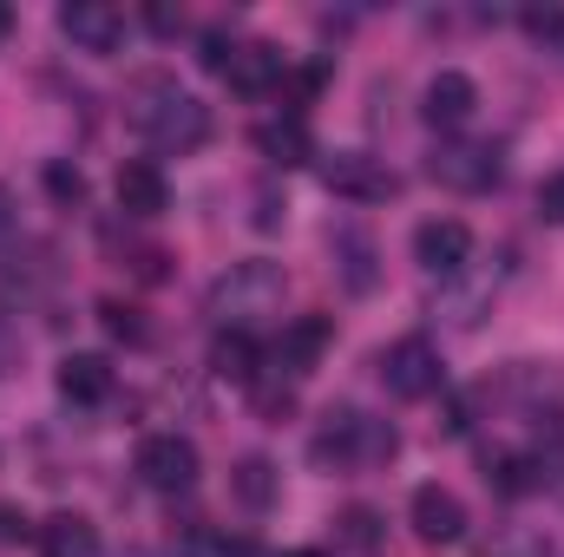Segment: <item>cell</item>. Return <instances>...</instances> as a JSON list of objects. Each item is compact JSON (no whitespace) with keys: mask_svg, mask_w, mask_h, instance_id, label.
Returning a JSON list of instances; mask_svg holds the SVG:
<instances>
[{"mask_svg":"<svg viewBox=\"0 0 564 557\" xmlns=\"http://www.w3.org/2000/svg\"><path fill=\"white\" fill-rule=\"evenodd\" d=\"M132 125L158 151H197V144L210 139V106L197 92H177L171 79H144L139 106H132Z\"/></svg>","mask_w":564,"mask_h":557,"instance_id":"obj_1","label":"cell"},{"mask_svg":"<svg viewBox=\"0 0 564 557\" xmlns=\"http://www.w3.org/2000/svg\"><path fill=\"white\" fill-rule=\"evenodd\" d=\"M394 426L381 419H361V414H328V426L315 433V459H341V466H375V459H394Z\"/></svg>","mask_w":564,"mask_h":557,"instance_id":"obj_2","label":"cell"},{"mask_svg":"<svg viewBox=\"0 0 564 557\" xmlns=\"http://www.w3.org/2000/svg\"><path fill=\"white\" fill-rule=\"evenodd\" d=\"M282 302V270L276 263H243L237 276H224L210 288V315H224L230 328H243L250 315H276Z\"/></svg>","mask_w":564,"mask_h":557,"instance_id":"obj_3","label":"cell"},{"mask_svg":"<svg viewBox=\"0 0 564 557\" xmlns=\"http://www.w3.org/2000/svg\"><path fill=\"white\" fill-rule=\"evenodd\" d=\"M322 184H328L335 197H355V204H388V197L401 190V177H394L381 157H368V151H335V157H322Z\"/></svg>","mask_w":564,"mask_h":557,"instance_id":"obj_4","label":"cell"},{"mask_svg":"<svg viewBox=\"0 0 564 557\" xmlns=\"http://www.w3.org/2000/svg\"><path fill=\"white\" fill-rule=\"evenodd\" d=\"M381 381H388V394H394V401H426V394L440 387V348L421 341V335L394 341V348L381 354Z\"/></svg>","mask_w":564,"mask_h":557,"instance_id":"obj_5","label":"cell"},{"mask_svg":"<svg viewBox=\"0 0 564 557\" xmlns=\"http://www.w3.org/2000/svg\"><path fill=\"white\" fill-rule=\"evenodd\" d=\"M139 479L151 492H191L197 485V446L184 433H151L139 446Z\"/></svg>","mask_w":564,"mask_h":557,"instance_id":"obj_6","label":"cell"},{"mask_svg":"<svg viewBox=\"0 0 564 557\" xmlns=\"http://www.w3.org/2000/svg\"><path fill=\"white\" fill-rule=\"evenodd\" d=\"M433 184H446V190H492L499 184V144H440L433 151Z\"/></svg>","mask_w":564,"mask_h":557,"instance_id":"obj_7","label":"cell"},{"mask_svg":"<svg viewBox=\"0 0 564 557\" xmlns=\"http://www.w3.org/2000/svg\"><path fill=\"white\" fill-rule=\"evenodd\" d=\"M59 33H66L79 53H112V46L126 40V13L106 7V0H73V7H59Z\"/></svg>","mask_w":564,"mask_h":557,"instance_id":"obj_8","label":"cell"},{"mask_svg":"<svg viewBox=\"0 0 564 557\" xmlns=\"http://www.w3.org/2000/svg\"><path fill=\"white\" fill-rule=\"evenodd\" d=\"M414 256H421V270H433V276H459L466 256H473V230L459 217H433V223L414 230Z\"/></svg>","mask_w":564,"mask_h":557,"instance_id":"obj_9","label":"cell"},{"mask_svg":"<svg viewBox=\"0 0 564 557\" xmlns=\"http://www.w3.org/2000/svg\"><path fill=\"white\" fill-rule=\"evenodd\" d=\"M328 315H302V321H289L282 328V341H276V354H270V368L276 374H289V381H302L315 361H322V348H328Z\"/></svg>","mask_w":564,"mask_h":557,"instance_id":"obj_10","label":"cell"},{"mask_svg":"<svg viewBox=\"0 0 564 557\" xmlns=\"http://www.w3.org/2000/svg\"><path fill=\"white\" fill-rule=\"evenodd\" d=\"M408 518H414V532H421L426 545H453V538L466 532V505H459L446 485H421L414 505H408Z\"/></svg>","mask_w":564,"mask_h":557,"instance_id":"obj_11","label":"cell"},{"mask_svg":"<svg viewBox=\"0 0 564 557\" xmlns=\"http://www.w3.org/2000/svg\"><path fill=\"white\" fill-rule=\"evenodd\" d=\"M473 106H479V86L466 73H433V86H426V125L459 132L473 119Z\"/></svg>","mask_w":564,"mask_h":557,"instance_id":"obj_12","label":"cell"},{"mask_svg":"<svg viewBox=\"0 0 564 557\" xmlns=\"http://www.w3.org/2000/svg\"><path fill=\"white\" fill-rule=\"evenodd\" d=\"M164 204H171V184H164V171H158L151 157L119 164V210H126V217H158Z\"/></svg>","mask_w":564,"mask_h":557,"instance_id":"obj_13","label":"cell"},{"mask_svg":"<svg viewBox=\"0 0 564 557\" xmlns=\"http://www.w3.org/2000/svg\"><path fill=\"white\" fill-rule=\"evenodd\" d=\"M59 394H66L73 407H99V401L112 394V361H106V354H66V361H59Z\"/></svg>","mask_w":564,"mask_h":557,"instance_id":"obj_14","label":"cell"},{"mask_svg":"<svg viewBox=\"0 0 564 557\" xmlns=\"http://www.w3.org/2000/svg\"><path fill=\"white\" fill-rule=\"evenodd\" d=\"M210 368H217V381L250 387V381L263 374V348L250 341V328H224V335L210 341Z\"/></svg>","mask_w":564,"mask_h":557,"instance_id":"obj_15","label":"cell"},{"mask_svg":"<svg viewBox=\"0 0 564 557\" xmlns=\"http://www.w3.org/2000/svg\"><path fill=\"white\" fill-rule=\"evenodd\" d=\"M282 73H289V66H282L276 46H270V40H250V46H237V59H230L224 79H230L237 92H270V86H282Z\"/></svg>","mask_w":564,"mask_h":557,"instance_id":"obj_16","label":"cell"},{"mask_svg":"<svg viewBox=\"0 0 564 557\" xmlns=\"http://www.w3.org/2000/svg\"><path fill=\"white\" fill-rule=\"evenodd\" d=\"M33 538H40V557H99V532L79 512H53Z\"/></svg>","mask_w":564,"mask_h":557,"instance_id":"obj_17","label":"cell"},{"mask_svg":"<svg viewBox=\"0 0 564 557\" xmlns=\"http://www.w3.org/2000/svg\"><path fill=\"white\" fill-rule=\"evenodd\" d=\"M257 151H263L270 164H282V171H289V164H308V157H315V144H308V125H302L295 112H289V119H270V125L257 132Z\"/></svg>","mask_w":564,"mask_h":557,"instance_id":"obj_18","label":"cell"},{"mask_svg":"<svg viewBox=\"0 0 564 557\" xmlns=\"http://www.w3.org/2000/svg\"><path fill=\"white\" fill-rule=\"evenodd\" d=\"M335 263H341V276H348L355 295H361V288H375V243H368L355 223H341V230H335Z\"/></svg>","mask_w":564,"mask_h":557,"instance_id":"obj_19","label":"cell"},{"mask_svg":"<svg viewBox=\"0 0 564 557\" xmlns=\"http://www.w3.org/2000/svg\"><path fill=\"white\" fill-rule=\"evenodd\" d=\"M237 492H243L250 505H270V492H276V479H270V459H243V466H237Z\"/></svg>","mask_w":564,"mask_h":557,"instance_id":"obj_20","label":"cell"},{"mask_svg":"<svg viewBox=\"0 0 564 557\" xmlns=\"http://www.w3.org/2000/svg\"><path fill=\"white\" fill-rule=\"evenodd\" d=\"M197 59H204L210 73H230V59H237L230 33H224V26H204V40H197Z\"/></svg>","mask_w":564,"mask_h":557,"instance_id":"obj_21","label":"cell"},{"mask_svg":"<svg viewBox=\"0 0 564 557\" xmlns=\"http://www.w3.org/2000/svg\"><path fill=\"white\" fill-rule=\"evenodd\" d=\"M99 321L119 335V341H144V321H139V308H126V302H99Z\"/></svg>","mask_w":564,"mask_h":557,"instance_id":"obj_22","label":"cell"},{"mask_svg":"<svg viewBox=\"0 0 564 557\" xmlns=\"http://www.w3.org/2000/svg\"><path fill=\"white\" fill-rule=\"evenodd\" d=\"M46 190H53L59 204H79V197H86V177H79L73 164H46Z\"/></svg>","mask_w":564,"mask_h":557,"instance_id":"obj_23","label":"cell"},{"mask_svg":"<svg viewBox=\"0 0 564 557\" xmlns=\"http://www.w3.org/2000/svg\"><path fill=\"white\" fill-rule=\"evenodd\" d=\"M525 33L532 40H564V7H532L525 13Z\"/></svg>","mask_w":564,"mask_h":557,"instance_id":"obj_24","label":"cell"},{"mask_svg":"<svg viewBox=\"0 0 564 557\" xmlns=\"http://www.w3.org/2000/svg\"><path fill=\"white\" fill-rule=\"evenodd\" d=\"M539 217H545V223H564V171H552V177L539 184Z\"/></svg>","mask_w":564,"mask_h":557,"instance_id":"obj_25","label":"cell"},{"mask_svg":"<svg viewBox=\"0 0 564 557\" xmlns=\"http://www.w3.org/2000/svg\"><path fill=\"white\" fill-rule=\"evenodd\" d=\"M375 525H381V518H375L368 505H355V512L341 518V538H348V545H375Z\"/></svg>","mask_w":564,"mask_h":557,"instance_id":"obj_26","label":"cell"},{"mask_svg":"<svg viewBox=\"0 0 564 557\" xmlns=\"http://www.w3.org/2000/svg\"><path fill=\"white\" fill-rule=\"evenodd\" d=\"M20 532H26V518H20V512H13V505H0V545H13V538H20Z\"/></svg>","mask_w":564,"mask_h":557,"instance_id":"obj_27","label":"cell"},{"mask_svg":"<svg viewBox=\"0 0 564 557\" xmlns=\"http://www.w3.org/2000/svg\"><path fill=\"white\" fill-rule=\"evenodd\" d=\"M151 26H158V33H177V26H184V13H177V7H151Z\"/></svg>","mask_w":564,"mask_h":557,"instance_id":"obj_28","label":"cell"},{"mask_svg":"<svg viewBox=\"0 0 564 557\" xmlns=\"http://www.w3.org/2000/svg\"><path fill=\"white\" fill-rule=\"evenodd\" d=\"M7 210H13V204H7V190H0V230H7Z\"/></svg>","mask_w":564,"mask_h":557,"instance_id":"obj_29","label":"cell"},{"mask_svg":"<svg viewBox=\"0 0 564 557\" xmlns=\"http://www.w3.org/2000/svg\"><path fill=\"white\" fill-rule=\"evenodd\" d=\"M7 26H13V13H7V7H0V40H7Z\"/></svg>","mask_w":564,"mask_h":557,"instance_id":"obj_30","label":"cell"},{"mask_svg":"<svg viewBox=\"0 0 564 557\" xmlns=\"http://www.w3.org/2000/svg\"><path fill=\"white\" fill-rule=\"evenodd\" d=\"M289 557H315V551H289Z\"/></svg>","mask_w":564,"mask_h":557,"instance_id":"obj_31","label":"cell"}]
</instances>
